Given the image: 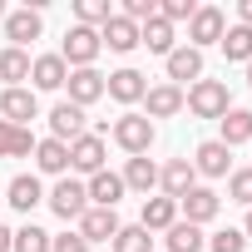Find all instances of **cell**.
Returning <instances> with one entry per match:
<instances>
[{
    "label": "cell",
    "mask_w": 252,
    "mask_h": 252,
    "mask_svg": "<svg viewBox=\"0 0 252 252\" xmlns=\"http://www.w3.org/2000/svg\"><path fill=\"white\" fill-rule=\"evenodd\" d=\"M109 139L129 154V158H139V154H149L154 149V139H158V124L154 119H144L139 109H124L114 124H109Z\"/></svg>",
    "instance_id": "6da1fadb"
},
{
    "label": "cell",
    "mask_w": 252,
    "mask_h": 252,
    "mask_svg": "<svg viewBox=\"0 0 252 252\" xmlns=\"http://www.w3.org/2000/svg\"><path fill=\"white\" fill-rule=\"evenodd\" d=\"M183 109H188L193 119H222V114L232 109V94H227L222 79H198V84L183 89Z\"/></svg>",
    "instance_id": "7a4b0ae2"
},
{
    "label": "cell",
    "mask_w": 252,
    "mask_h": 252,
    "mask_svg": "<svg viewBox=\"0 0 252 252\" xmlns=\"http://www.w3.org/2000/svg\"><path fill=\"white\" fill-rule=\"evenodd\" d=\"M45 203H50V213H55L60 222H79V218H84V208H89V193H84V178H74V173L55 178V188L45 193Z\"/></svg>",
    "instance_id": "3957f363"
},
{
    "label": "cell",
    "mask_w": 252,
    "mask_h": 252,
    "mask_svg": "<svg viewBox=\"0 0 252 252\" xmlns=\"http://www.w3.org/2000/svg\"><path fill=\"white\" fill-rule=\"evenodd\" d=\"M99 30H89V25H69L64 30V45H60V60L69 64V69H94V60H99Z\"/></svg>",
    "instance_id": "277c9868"
},
{
    "label": "cell",
    "mask_w": 252,
    "mask_h": 252,
    "mask_svg": "<svg viewBox=\"0 0 252 252\" xmlns=\"http://www.w3.org/2000/svg\"><path fill=\"white\" fill-rule=\"evenodd\" d=\"M104 158H109V139L94 134V129H84V134L69 144V173H79V178H94V173L104 168Z\"/></svg>",
    "instance_id": "5b68a950"
},
{
    "label": "cell",
    "mask_w": 252,
    "mask_h": 252,
    "mask_svg": "<svg viewBox=\"0 0 252 252\" xmlns=\"http://www.w3.org/2000/svg\"><path fill=\"white\" fill-rule=\"evenodd\" d=\"M104 94H109L114 104H124V109H134V104H144V94H149V74H139L134 64H124V69L104 74Z\"/></svg>",
    "instance_id": "8992f818"
},
{
    "label": "cell",
    "mask_w": 252,
    "mask_h": 252,
    "mask_svg": "<svg viewBox=\"0 0 252 252\" xmlns=\"http://www.w3.org/2000/svg\"><path fill=\"white\" fill-rule=\"evenodd\" d=\"M0 119L30 129V119H40V94H35L30 84H20V89H0Z\"/></svg>",
    "instance_id": "52a82bcc"
},
{
    "label": "cell",
    "mask_w": 252,
    "mask_h": 252,
    "mask_svg": "<svg viewBox=\"0 0 252 252\" xmlns=\"http://www.w3.org/2000/svg\"><path fill=\"white\" fill-rule=\"evenodd\" d=\"M40 35H45V15H40L35 5H20V10H5V40H10L15 50L35 45Z\"/></svg>",
    "instance_id": "ba28073f"
},
{
    "label": "cell",
    "mask_w": 252,
    "mask_h": 252,
    "mask_svg": "<svg viewBox=\"0 0 252 252\" xmlns=\"http://www.w3.org/2000/svg\"><path fill=\"white\" fill-rule=\"evenodd\" d=\"M188 163H193V173H198V178H227V173H232V149H227V144H218V139H203V144L193 149V158H188Z\"/></svg>",
    "instance_id": "9c48e42d"
},
{
    "label": "cell",
    "mask_w": 252,
    "mask_h": 252,
    "mask_svg": "<svg viewBox=\"0 0 252 252\" xmlns=\"http://www.w3.org/2000/svg\"><path fill=\"white\" fill-rule=\"evenodd\" d=\"M218 213H222V198H218L213 188H203V183H198L193 193H183V198H178V218H183V222H193V227H208Z\"/></svg>",
    "instance_id": "30bf717a"
},
{
    "label": "cell",
    "mask_w": 252,
    "mask_h": 252,
    "mask_svg": "<svg viewBox=\"0 0 252 252\" xmlns=\"http://www.w3.org/2000/svg\"><path fill=\"white\" fill-rule=\"evenodd\" d=\"M222 30H227V15L218 5H198V15L188 20V45L193 50H208V45L222 40Z\"/></svg>",
    "instance_id": "8fae6325"
},
{
    "label": "cell",
    "mask_w": 252,
    "mask_h": 252,
    "mask_svg": "<svg viewBox=\"0 0 252 252\" xmlns=\"http://www.w3.org/2000/svg\"><path fill=\"white\" fill-rule=\"evenodd\" d=\"M198 188V173H193V163L188 158H168V163H158V193L163 198H183V193H193Z\"/></svg>",
    "instance_id": "7c38bea8"
},
{
    "label": "cell",
    "mask_w": 252,
    "mask_h": 252,
    "mask_svg": "<svg viewBox=\"0 0 252 252\" xmlns=\"http://www.w3.org/2000/svg\"><path fill=\"white\" fill-rule=\"evenodd\" d=\"M163 69H168V84H198L203 79V50H193V45H178L168 60H163Z\"/></svg>",
    "instance_id": "4fadbf2b"
},
{
    "label": "cell",
    "mask_w": 252,
    "mask_h": 252,
    "mask_svg": "<svg viewBox=\"0 0 252 252\" xmlns=\"http://www.w3.org/2000/svg\"><path fill=\"white\" fill-rule=\"evenodd\" d=\"M5 203H10L15 213H25V218H30V213L45 203V183H40L35 173H15V178L5 183Z\"/></svg>",
    "instance_id": "5bb4252c"
},
{
    "label": "cell",
    "mask_w": 252,
    "mask_h": 252,
    "mask_svg": "<svg viewBox=\"0 0 252 252\" xmlns=\"http://www.w3.org/2000/svg\"><path fill=\"white\" fill-rule=\"evenodd\" d=\"M119 227H124V222H119V213H114V208H84V218H79V227H74V232L94 247V242H114V232H119Z\"/></svg>",
    "instance_id": "9a60e30c"
},
{
    "label": "cell",
    "mask_w": 252,
    "mask_h": 252,
    "mask_svg": "<svg viewBox=\"0 0 252 252\" xmlns=\"http://www.w3.org/2000/svg\"><path fill=\"white\" fill-rule=\"evenodd\" d=\"M64 79H69V64L60 60V50L30 60V89H35V94H40V89H64Z\"/></svg>",
    "instance_id": "2e32d148"
},
{
    "label": "cell",
    "mask_w": 252,
    "mask_h": 252,
    "mask_svg": "<svg viewBox=\"0 0 252 252\" xmlns=\"http://www.w3.org/2000/svg\"><path fill=\"white\" fill-rule=\"evenodd\" d=\"M64 94H69V104L89 109V104H99V99H104V74H99V69H69Z\"/></svg>",
    "instance_id": "e0dca14e"
},
{
    "label": "cell",
    "mask_w": 252,
    "mask_h": 252,
    "mask_svg": "<svg viewBox=\"0 0 252 252\" xmlns=\"http://www.w3.org/2000/svg\"><path fill=\"white\" fill-rule=\"evenodd\" d=\"M173 114H183V89L178 84H149V94H144V119H173Z\"/></svg>",
    "instance_id": "ac0fdd59"
},
{
    "label": "cell",
    "mask_w": 252,
    "mask_h": 252,
    "mask_svg": "<svg viewBox=\"0 0 252 252\" xmlns=\"http://www.w3.org/2000/svg\"><path fill=\"white\" fill-rule=\"evenodd\" d=\"M99 45H109L114 55H129V50H139V25L134 20H124L119 10L99 25Z\"/></svg>",
    "instance_id": "d6986e66"
},
{
    "label": "cell",
    "mask_w": 252,
    "mask_h": 252,
    "mask_svg": "<svg viewBox=\"0 0 252 252\" xmlns=\"http://www.w3.org/2000/svg\"><path fill=\"white\" fill-rule=\"evenodd\" d=\"M79 134H84V109H79V104H69V99H60V104L50 109V139L74 144Z\"/></svg>",
    "instance_id": "ffe728a7"
},
{
    "label": "cell",
    "mask_w": 252,
    "mask_h": 252,
    "mask_svg": "<svg viewBox=\"0 0 252 252\" xmlns=\"http://www.w3.org/2000/svg\"><path fill=\"white\" fill-rule=\"evenodd\" d=\"M84 193H89V208H119V198L129 193V188H124V178H119V173L99 168L94 178H84Z\"/></svg>",
    "instance_id": "44dd1931"
},
{
    "label": "cell",
    "mask_w": 252,
    "mask_h": 252,
    "mask_svg": "<svg viewBox=\"0 0 252 252\" xmlns=\"http://www.w3.org/2000/svg\"><path fill=\"white\" fill-rule=\"evenodd\" d=\"M35 168L40 173H50V178H64L69 173V144H60V139H35Z\"/></svg>",
    "instance_id": "7402d4cb"
},
{
    "label": "cell",
    "mask_w": 252,
    "mask_h": 252,
    "mask_svg": "<svg viewBox=\"0 0 252 252\" xmlns=\"http://www.w3.org/2000/svg\"><path fill=\"white\" fill-rule=\"evenodd\" d=\"M119 178H124V188H129V193H144V198H149V193L158 188V163H154L149 154H139V158L124 163V173H119Z\"/></svg>",
    "instance_id": "603a6c76"
},
{
    "label": "cell",
    "mask_w": 252,
    "mask_h": 252,
    "mask_svg": "<svg viewBox=\"0 0 252 252\" xmlns=\"http://www.w3.org/2000/svg\"><path fill=\"white\" fill-rule=\"evenodd\" d=\"M178 222V203L173 198H144V213H139V227H149V232H168Z\"/></svg>",
    "instance_id": "cb8c5ba5"
},
{
    "label": "cell",
    "mask_w": 252,
    "mask_h": 252,
    "mask_svg": "<svg viewBox=\"0 0 252 252\" xmlns=\"http://www.w3.org/2000/svg\"><path fill=\"white\" fill-rule=\"evenodd\" d=\"M218 124H222V129H218V144H227V149L252 144V109H227Z\"/></svg>",
    "instance_id": "d4e9b609"
},
{
    "label": "cell",
    "mask_w": 252,
    "mask_h": 252,
    "mask_svg": "<svg viewBox=\"0 0 252 252\" xmlns=\"http://www.w3.org/2000/svg\"><path fill=\"white\" fill-rule=\"evenodd\" d=\"M139 45H144V50H154V55H163V60H168V55H173V50H178V30H173V25H168V20H149V25H139Z\"/></svg>",
    "instance_id": "484cf974"
},
{
    "label": "cell",
    "mask_w": 252,
    "mask_h": 252,
    "mask_svg": "<svg viewBox=\"0 0 252 252\" xmlns=\"http://www.w3.org/2000/svg\"><path fill=\"white\" fill-rule=\"evenodd\" d=\"M30 154H35V134L0 119V158H30Z\"/></svg>",
    "instance_id": "4316f807"
},
{
    "label": "cell",
    "mask_w": 252,
    "mask_h": 252,
    "mask_svg": "<svg viewBox=\"0 0 252 252\" xmlns=\"http://www.w3.org/2000/svg\"><path fill=\"white\" fill-rule=\"evenodd\" d=\"M203 247H208L203 227H193V222H183V218L163 232V252H203Z\"/></svg>",
    "instance_id": "83f0119b"
},
{
    "label": "cell",
    "mask_w": 252,
    "mask_h": 252,
    "mask_svg": "<svg viewBox=\"0 0 252 252\" xmlns=\"http://www.w3.org/2000/svg\"><path fill=\"white\" fill-rule=\"evenodd\" d=\"M0 79H5V89H20L30 79V50H15V45L0 50Z\"/></svg>",
    "instance_id": "f1b7e54d"
},
{
    "label": "cell",
    "mask_w": 252,
    "mask_h": 252,
    "mask_svg": "<svg viewBox=\"0 0 252 252\" xmlns=\"http://www.w3.org/2000/svg\"><path fill=\"white\" fill-rule=\"evenodd\" d=\"M218 45H222L227 64H252V30H247V25H227Z\"/></svg>",
    "instance_id": "f546056e"
},
{
    "label": "cell",
    "mask_w": 252,
    "mask_h": 252,
    "mask_svg": "<svg viewBox=\"0 0 252 252\" xmlns=\"http://www.w3.org/2000/svg\"><path fill=\"white\" fill-rule=\"evenodd\" d=\"M109 252H154V232L139 227V222H129V227H119V232H114Z\"/></svg>",
    "instance_id": "4dcf8cb0"
},
{
    "label": "cell",
    "mask_w": 252,
    "mask_h": 252,
    "mask_svg": "<svg viewBox=\"0 0 252 252\" xmlns=\"http://www.w3.org/2000/svg\"><path fill=\"white\" fill-rule=\"evenodd\" d=\"M10 252H50V232H45V227H35V222H25V227H15Z\"/></svg>",
    "instance_id": "1f68e13d"
},
{
    "label": "cell",
    "mask_w": 252,
    "mask_h": 252,
    "mask_svg": "<svg viewBox=\"0 0 252 252\" xmlns=\"http://www.w3.org/2000/svg\"><path fill=\"white\" fill-rule=\"evenodd\" d=\"M109 15H114V5H109V0H74V25H89V30H99Z\"/></svg>",
    "instance_id": "d6a6232c"
},
{
    "label": "cell",
    "mask_w": 252,
    "mask_h": 252,
    "mask_svg": "<svg viewBox=\"0 0 252 252\" xmlns=\"http://www.w3.org/2000/svg\"><path fill=\"white\" fill-rule=\"evenodd\" d=\"M193 15H198V0H158V20H168L173 30L188 25Z\"/></svg>",
    "instance_id": "836d02e7"
},
{
    "label": "cell",
    "mask_w": 252,
    "mask_h": 252,
    "mask_svg": "<svg viewBox=\"0 0 252 252\" xmlns=\"http://www.w3.org/2000/svg\"><path fill=\"white\" fill-rule=\"evenodd\" d=\"M208 252H247V237H242V227H218V232L208 237Z\"/></svg>",
    "instance_id": "e575fe53"
},
{
    "label": "cell",
    "mask_w": 252,
    "mask_h": 252,
    "mask_svg": "<svg viewBox=\"0 0 252 252\" xmlns=\"http://www.w3.org/2000/svg\"><path fill=\"white\" fill-rule=\"evenodd\" d=\"M227 198L242 203V208H252V168H232L227 173Z\"/></svg>",
    "instance_id": "d590c367"
},
{
    "label": "cell",
    "mask_w": 252,
    "mask_h": 252,
    "mask_svg": "<svg viewBox=\"0 0 252 252\" xmlns=\"http://www.w3.org/2000/svg\"><path fill=\"white\" fill-rule=\"evenodd\" d=\"M124 20H134V25H149V20H158V0H124V10H119Z\"/></svg>",
    "instance_id": "8d00e7d4"
},
{
    "label": "cell",
    "mask_w": 252,
    "mask_h": 252,
    "mask_svg": "<svg viewBox=\"0 0 252 252\" xmlns=\"http://www.w3.org/2000/svg\"><path fill=\"white\" fill-rule=\"evenodd\" d=\"M50 252H89V242L79 232H50Z\"/></svg>",
    "instance_id": "74e56055"
},
{
    "label": "cell",
    "mask_w": 252,
    "mask_h": 252,
    "mask_svg": "<svg viewBox=\"0 0 252 252\" xmlns=\"http://www.w3.org/2000/svg\"><path fill=\"white\" fill-rule=\"evenodd\" d=\"M237 25L252 30V0H237Z\"/></svg>",
    "instance_id": "f35d334b"
},
{
    "label": "cell",
    "mask_w": 252,
    "mask_h": 252,
    "mask_svg": "<svg viewBox=\"0 0 252 252\" xmlns=\"http://www.w3.org/2000/svg\"><path fill=\"white\" fill-rule=\"evenodd\" d=\"M10 237H15V227H5V222H0V252H10Z\"/></svg>",
    "instance_id": "ab89813d"
},
{
    "label": "cell",
    "mask_w": 252,
    "mask_h": 252,
    "mask_svg": "<svg viewBox=\"0 0 252 252\" xmlns=\"http://www.w3.org/2000/svg\"><path fill=\"white\" fill-rule=\"evenodd\" d=\"M242 237H252V208H247V222H242Z\"/></svg>",
    "instance_id": "60d3db41"
},
{
    "label": "cell",
    "mask_w": 252,
    "mask_h": 252,
    "mask_svg": "<svg viewBox=\"0 0 252 252\" xmlns=\"http://www.w3.org/2000/svg\"><path fill=\"white\" fill-rule=\"evenodd\" d=\"M247 89H252V64H247Z\"/></svg>",
    "instance_id": "b9f144b4"
},
{
    "label": "cell",
    "mask_w": 252,
    "mask_h": 252,
    "mask_svg": "<svg viewBox=\"0 0 252 252\" xmlns=\"http://www.w3.org/2000/svg\"><path fill=\"white\" fill-rule=\"evenodd\" d=\"M0 20H5V0H0Z\"/></svg>",
    "instance_id": "7bdbcfd3"
}]
</instances>
